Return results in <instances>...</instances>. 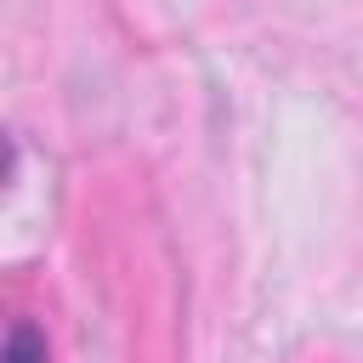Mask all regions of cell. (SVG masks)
Wrapping results in <instances>:
<instances>
[{
	"instance_id": "1",
	"label": "cell",
	"mask_w": 363,
	"mask_h": 363,
	"mask_svg": "<svg viewBox=\"0 0 363 363\" xmlns=\"http://www.w3.org/2000/svg\"><path fill=\"white\" fill-rule=\"evenodd\" d=\"M0 363H45V335L34 329V323H17L11 335H6V357Z\"/></svg>"
}]
</instances>
